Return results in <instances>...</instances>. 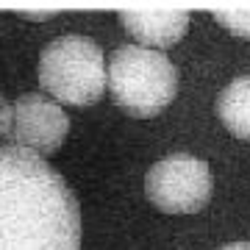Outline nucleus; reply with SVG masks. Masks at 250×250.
Instances as JSON below:
<instances>
[{
    "mask_svg": "<svg viewBox=\"0 0 250 250\" xmlns=\"http://www.w3.org/2000/svg\"><path fill=\"white\" fill-rule=\"evenodd\" d=\"M0 250H81V208L67 181L11 145H0Z\"/></svg>",
    "mask_w": 250,
    "mask_h": 250,
    "instance_id": "obj_1",
    "label": "nucleus"
},
{
    "mask_svg": "<svg viewBox=\"0 0 250 250\" xmlns=\"http://www.w3.org/2000/svg\"><path fill=\"white\" fill-rule=\"evenodd\" d=\"M108 92L131 117H156L178 95V70L159 50L142 45H120L108 56Z\"/></svg>",
    "mask_w": 250,
    "mask_h": 250,
    "instance_id": "obj_2",
    "label": "nucleus"
},
{
    "mask_svg": "<svg viewBox=\"0 0 250 250\" xmlns=\"http://www.w3.org/2000/svg\"><path fill=\"white\" fill-rule=\"evenodd\" d=\"M39 83L62 103L92 106L106 89V56L89 36H59L39 56Z\"/></svg>",
    "mask_w": 250,
    "mask_h": 250,
    "instance_id": "obj_3",
    "label": "nucleus"
},
{
    "mask_svg": "<svg viewBox=\"0 0 250 250\" xmlns=\"http://www.w3.org/2000/svg\"><path fill=\"white\" fill-rule=\"evenodd\" d=\"M211 170L192 153H172L145 175V195L164 214H195L211 200Z\"/></svg>",
    "mask_w": 250,
    "mask_h": 250,
    "instance_id": "obj_4",
    "label": "nucleus"
},
{
    "mask_svg": "<svg viewBox=\"0 0 250 250\" xmlns=\"http://www.w3.org/2000/svg\"><path fill=\"white\" fill-rule=\"evenodd\" d=\"M67 134H70V120L64 114L62 103L39 92H25L9 106L3 136L11 147H22L45 159L62 147Z\"/></svg>",
    "mask_w": 250,
    "mask_h": 250,
    "instance_id": "obj_5",
    "label": "nucleus"
},
{
    "mask_svg": "<svg viewBox=\"0 0 250 250\" xmlns=\"http://www.w3.org/2000/svg\"><path fill=\"white\" fill-rule=\"evenodd\" d=\"M123 25L136 42L153 47H170L187 34L189 14L170 9H125L120 11Z\"/></svg>",
    "mask_w": 250,
    "mask_h": 250,
    "instance_id": "obj_6",
    "label": "nucleus"
},
{
    "mask_svg": "<svg viewBox=\"0 0 250 250\" xmlns=\"http://www.w3.org/2000/svg\"><path fill=\"white\" fill-rule=\"evenodd\" d=\"M217 114L239 139H250V75L233 78L217 98Z\"/></svg>",
    "mask_w": 250,
    "mask_h": 250,
    "instance_id": "obj_7",
    "label": "nucleus"
},
{
    "mask_svg": "<svg viewBox=\"0 0 250 250\" xmlns=\"http://www.w3.org/2000/svg\"><path fill=\"white\" fill-rule=\"evenodd\" d=\"M214 17L220 20L225 28H231L236 36L250 39V9H217Z\"/></svg>",
    "mask_w": 250,
    "mask_h": 250,
    "instance_id": "obj_8",
    "label": "nucleus"
},
{
    "mask_svg": "<svg viewBox=\"0 0 250 250\" xmlns=\"http://www.w3.org/2000/svg\"><path fill=\"white\" fill-rule=\"evenodd\" d=\"M6 120H9V103H6L3 95H0V134L6 131Z\"/></svg>",
    "mask_w": 250,
    "mask_h": 250,
    "instance_id": "obj_9",
    "label": "nucleus"
},
{
    "mask_svg": "<svg viewBox=\"0 0 250 250\" xmlns=\"http://www.w3.org/2000/svg\"><path fill=\"white\" fill-rule=\"evenodd\" d=\"M220 250H250V242H231V245H225Z\"/></svg>",
    "mask_w": 250,
    "mask_h": 250,
    "instance_id": "obj_10",
    "label": "nucleus"
}]
</instances>
